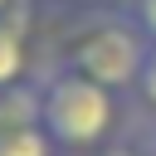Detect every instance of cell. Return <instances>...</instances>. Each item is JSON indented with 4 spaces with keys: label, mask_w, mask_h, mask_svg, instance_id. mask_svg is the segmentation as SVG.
I'll return each instance as SVG.
<instances>
[{
    "label": "cell",
    "mask_w": 156,
    "mask_h": 156,
    "mask_svg": "<svg viewBox=\"0 0 156 156\" xmlns=\"http://www.w3.org/2000/svg\"><path fill=\"white\" fill-rule=\"evenodd\" d=\"M112 93L83 73H58L54 83H44L39 93V127L49 132L54 146H98L107 132H112Z\"/></svg>",
    "instance_id": "cell-1"
},
{
    "label": "cell",
    "mask_w": 156,
    "mask_h": 156,
    "mask_svg": "<svg viewBox=\"0 0 156 156\" xmlns=\"http://www.w3.org/2000/svg\"><path fill=\"white\" fill-rule=\"evenodd\" d=\"M0 156H54V141L44 127H20V132H0Z\"/></svg>",
    "instance_id": "cell-4"
},
{
    "label": "cell",
    "mask_w": 156,
    "mask_h": 156,
    "mask_svg": "<svg viewBox=\"0 0 156 156\" xmlns=\"http://www.w3.org/2000/svg\"><path fill=\"white\" fill-rule=\"evenodd\" d=\"M141 58H146L141 34L127 29V24H107V29H93L73 49V73H83V78L102 83L107 93H117V88H132L136 83Z\"/></svg>",
    "instance_id": "cell-2"
},
{
    "label": "cell",
    "mask_w": 156,
    "mask_h": 156,
    "mask_svg": "<svg viewBox=\"0 0 156 156\" xmlns=\"http://www.w3.org/2000/svg\"><path fill=\"white\" fill-rule=\"evenodd\" d=\"M24 29H20V20H5L0 15V88H15L20 83V73H24Z\"/></svg>",
    "instance_id": "cell-3"
},
{
    "label": "cell",
    "mask_w": 156,
    "mask_h": 156,
    "mask_svg": "<svg viewBox=\"0 0 156 156\" xmlns=\"http://www.w3.org/2000/svg\"><path fill=\"white\" fill-rule=\"evenodd\" d=\"M107 156H132V151H127V146H117V151H107Z\"/></svg>",
    "instance_id": "cell-7"
},
{
    "label": "cell",
    "mask_w": 156,
    "mask_h": 156,
    "mask_svg": "<svg viewBox=\"0 0 156 156\" xmlns=\"http://www.w3.org/2000/svg\"><path fill=\"white\" fill-rule=\"evenodd\" d=\"M5 10H10V0H0V15H5Z\"/></svg>",
    "instance_id": "cell-8"
},
{
    "label": "cell",
    "mask_w": 156,
    "mask_h": 156,
    "mask_svg": "<svg viewBox=\"0 0 156 156\" xmlns=\"http://www.w3.org/2000/svg\"><path fill=\"white\" fill-rule=\"evenodd\" d=\"M136 29L156 39V0H136Z\"/></svg>",
    "instance_id": "cell-6"
},
{
    "label": "cell",
    "mask_w": 156,
    "mask_h": 156,
    "mask_svg": "<svg viewBox=\"0 0 156 156\" xmlns=\"http://www.w3.org/2000/svg\"><path fill=\"white\" fill-rule=\"evenodd\" d=\"M136 93L146 107H156V44H146V58H141V73H136Z\"/></svg>",
    "instance_id": "cell-5"
}]
</instances>
